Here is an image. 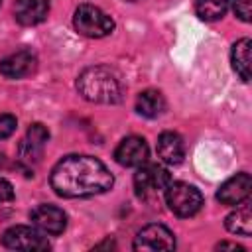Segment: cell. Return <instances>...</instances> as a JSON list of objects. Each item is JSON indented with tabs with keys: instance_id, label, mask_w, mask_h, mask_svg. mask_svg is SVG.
<instances>
[{
	"instance_id": "30bf717a",
	"label": "cell",
	"mask_w": 252,
	"mask_h": 252,
	"mask_svg": "<svg viewBox=\"0 0 252 252\" xmlns=\"http://www.w3.org/2000/svg\"><path fill=\"white\" fill-rule=\"evenodd\" d=\"M250 189H252V177H250V173L242 171V173L232 175L230 179H226V181L219 187L217 199H219L222 205L236 207V205H240L242 201H246V199L250 197Z\"/></svg>"
},
{
	"instance_id": "cb8c5ba5",
	"label": "cell",
	"mask_w": 252,
	"mask_h": 252,
	"mask_svg": "<svg viewBox=\"0 0 252 252\" xmlns=\"http://www.w3.org/2000/svg\"><path fill=\"white\" fill-rule=\"evenodd\" d=\"M0 2H2V0H0Z\"/></svg>"
},
{
	"instance_id": "2e32d148",
	"label": "cell",
	"mask_w": 252,
	"mask_h": 252,
	"mask_svg": "<svg viewBox=\"0 0 252 252\" xmlns=\"http://www.w3.org/2000/svg\"><path fill=\"white\" fill-rule=\"evenodd\" d=\"M250 47H252L250 37H242V39H238V41L232 45V51H230L232 69H234V73H236L244 83L250 81Z\"/></svg>"
},
{
	"instance_id": "3957f363",
	"label": "cell",
	"mask_w": 252,
	"mask_h": 252,
	"mask_svg": "<svg viewBox=\"0 0 252 252\" xmlns=\"http://www.w3.org/2000/svg\"><path fill=\"white\" fill-rule=\"evenodd\" d=\"M165 203L169 211L181 219L193 217L203 207V195L195 185H189L185 181H169V185L163 191Z\"/></svg>"
},
{
	"instance_id": "52a82bcc",
	"label": "cell",
	"mask_w": 252,
	"mask_h": 252,
	"mask_svg": "<svg viewBox=\"0 0 252 252\" xmlns=\"http://www.w3.org/2000/svg\"><path fill=\"white\" fill-rule=\"evenodd\" d=\"M134 250H148V252H158V250H173L175 248V236L173 232L163 226V224H148L142 230H138L134 244Z\"/></svg>"
},
{
	"instance_id": "8fae6325",
	"label": "cell",
	"mask_w": 252,
	"mask_h": 252,
	"mask_svg": "<svg viewBox=\"0 0 252 252\" xmlns=\"http://www.w3.org/2000/svg\"><path fill=\"white\" fill-rule=\"evenodd\" d=\"M148 144L140 136H126L114 150V159L122 167H138L148 161Z\"/></svg>"
},
{
	"instance_id": "ba28073f",
	"label": "cell",
	"mask_w": 252,
	"mask_h": 252,
	"mask_svg": "<svg viewBox=\"0 0 252 252\" xmlns=\"http://www.w3.org/2000/svg\"><path fill=\"white\" fill-rule=\"evenodd\" d=\"M47 140H49V130H47L43 124L33 122V124L28 128L24 140H22L20 146H18L20 159H22V161H28V163H35V161H39V159H41V154H43V148H45V144H47Z\"/></svg>"
},
{
	"instance_id": "44dd1931",
	"label": "cell",
	"mask_w": 252,
	"mask_h": 252,
	"mask_svg": "<svg viewBox=\"0 0 252 252\" xmlns=\"http://www.w3.org/2000/svg\"><path fill=\"white\" fill-rule=\"evenodd\" d=\"M14 199V187L8 179L0 177V203H8Z\"/></svg>"
},
{
	"instance_id": "4fadbf2b",
	"label": "cell",
	"mask_w": 252,
	"mask_h": 252,
	"mask_svg": "<svg viewBox=\"0 0 252 252\" xmlns=\"http://www.w3.org/2000/svg\"><path fill=\"white\" fill-rule=\"evenodd\" d=\"M49 14V0H16L14 16L22 26H37Z\"/></svg>"
},
{
	"instance_id": "9c48e42d",
	"label": "cell",
	"mask_w": 252,
	"mask_h": 252,
	"mask_svg": "<svg viewBox=\"0 0 252 252\" xmlns=\"http://www.w3.org/2000/svg\"><path fill=\"white\" fill-rule=\"evenodd\" d=\"M32 222L45 234L57 236L65 230L67 226V215L63 209L55 207V205H37L32 215H30Z\"/></svg>"
},
{
	"instance_id": "7c38bea8",
	"label": "cell",
	"mask_w": 252,
	"mask_h": 252,
	"mask_svg": "<svg viewBox=\"0 0 252 252\" xmlns=\"http://www.w3.org/2000/svg\"><path fill=\"white\" fill-rule=\"evenodd\" d=\"M35 67H37V59L28 49H20L0 61V73L6 79H24V77L32 75L35 71Z\"/></svg>"
},
{
	"instance_id": "9a60e30c",
	"label": "cell",
	"mask_w": 252,
	"mask_h": 252,
	"mask_svg": "<svg viewBox=\"0 0 252 252\" xmlns=\"http://www.w3.org/2000/svg\"><path fill=\"white\" fill-rule=\"evenodd\" d=\"M165 110V98L159 91L148 89L142 91L136 98V112L144 118H158Z\"/></svg>"
},
{
	"instance_id": "7a4b0ae2",
	"label": "cell",
	"mask_w": 252,
	"mask_h": 252,
	"mask_svg": "<svg viewBox=\"0 0 252 252\" xmlns=\"http://www.w3.org/2000/svg\"><path fill=\"white\" fill-rule=\"evenodd\" d=\"M79 94L96 104H116L122 96V87L116 75L106 67H89L77 77Z\"/></svg>"
},
{
	"instance_id": "ffe728a7",
	"label": "cell",
	"mask_w": 252,
	"mask_h": 252,
	"mask_svg": "<svg viewBox=\"0 0 252 252\" xmlns=\"http://www.w3.org/2000/svg\"><path fill=\"white\" fill-rule=\"evenodd\" d=\"M232 10H234L236 18H240L242 22H250L252 0H232Z\"/></svg>"
},
{
	"instance_id": "277c9868",
	"label": "cell",
	"mask_w": 252,
	"mask_h": 252,
	"mask_svg": "<svg viewBox=\"0 0 252 252\" xmlns=\"http://www.w3.org/2000/svg\"><path fill=\"white\" fill-rule=\"evenodd\" d=\"M73 26L81 35L98 39V37H106L108 33H112L114 20L93 4H81L75 10Z\"/></svg>"
},
{
	"instance_id": "8992f818",
	"label": "cell",
	"mask_w": 252,
	"mask_h": 252,
	"mask_svg": "<svg viewBox=\"0 0 252 252\" xmlns=\"http://www.w3.org/2000/svg\"><path fill=\"white\" fill-rule=\"evenodd\" d=\"M2 244L10 250H24V252H39L49 248V240L37 228L26 224L10 226L2 234Z\"/></svg>"
},
{
	"instance_id": "603a6c76",
	"label": "cell",
	"mask_w": 252,
	"mask_h": 252,
	"mask_svg": "<svg viewBox=\"0 0 252 252\" xmlns=\"http://www.w3.org/2000/svg\"><path fill=\"white\" fill-rule=\"evenodd\" d=\"M128 2H136V0H128Z\"/></svg>"
},
{
	"instance_id": "5b68a950",
	"label": "cell",
	"mask_w": 252,
	"mask_h": 252,
	"mask_svg": "<svg viewBox=\"0 0 252 252\" xmlns=\"http://www.w3.org/2000/svg\"><path fill=\"white\" fill-rule=\"evenodd\" d=\"M169 181H171L169 171L159 163L144 161L142 165H138L134 173V189H136V195L142 199H152L161 195L169 185Z\"/></svg>"
},
{
	"instance_id": "5bb4252c",
	"label": "cell",
	"mask_w": 252,
	"mask_h": 252,
	"mask_svg": "<svg viewBox=\"0 0 252 252\" xmlns=\"http://www.w3.org/2000/svg\"><path fill=\"white\" fill-rule=\"evenodd\" d=\"M158 156L167 165H177L185 158V144L177 132H161L158 138Z\"/></svg>"
},
{
	"instance_id": "6da1fadb",
	"label": "cell",
	"mask_w": 252,
	"mask_h": 252,
	"mask_svg": "<svg viewBox=\"0 0 252 252\" xmlns=\"http://www.w3.org/2000/svg\"><path fill=\"white\" fill-rule=\"evenodd\" d=\"M49 183L59 197L83 199L106 193L114 185V177L98 158L71 154L55 163Z\"/></svg>"
},
{
	"instance_id": "7402d4cb",
	"label": "cell",
	"mask_w": 252,
	"mask_h": 252,
	"mask_svg": "<svg viewBox=\"0 0 252 252\" xmlns=\"http://www.w3.org/2000/svg\"><path fill=\"white\" fill-rule=\"evenodd\" d=\"M217 248H230V250H244L242 246H238V244H232V242H219V244H217Z\"/></svg>"
},
{
	"instance_id": "d6986e66",
	"label": "cell",
	"mask_w": 252,
	"mask_h": 252,
	"mask_svg": "<svg viewBox=\"0 0 252 252\" xmlns=\"http://www.w3.org/2000/svg\"><path fill=\"white\" fill-rule=\"evenodd\" d=\"M16 126H18L16 116H12V114H0V140L10 138L16 132Z\"/></svg>"
},
{
	"instance_id": "e0dca14e",
	"label": "cell",
	"mask_w": 252,
	"mask_h": 252,
	"mask_svg": "<svg viewBox=\"0 0 252 252\" xmlns=\"http://www.w3.org/2000/svg\"><path fill=\"white\" fill-rule=\"evenodd\" d=\"M224 226L228 232L232 234H238V236H250L252 234V209L246 201L240 203V207L236 211H232L226 220H224Z\"/></svg>"
},
{
	"instance_id": "ac0fdd59",
	"label": "cell",
	"mask_w": 252,
	"mask_h": 252,
	"mask_svg": "<svg viewBox=\"0 0 252 252\" xmlns=\"http://www.w3.org/2000/svg\"><path fill=\"white\" fill-rule=\"evenodd\" d=\"M230 0H195V12L205 22L220 20L228 10Z\"/></svg>"
}]
</instances>
